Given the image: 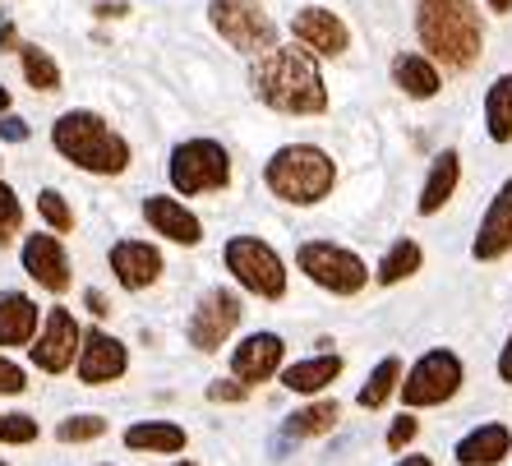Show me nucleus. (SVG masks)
<instances>
[{"label": "nucleus", "instance_id": "nucleus-1", "mask_svg": "<svg viewBox=\"0 0 512 466\" xmlns=\"http://www.w3.org/2000/svg\"><path fill=\"white\" fill-rule=\"evenodd\" d=\"M250 88L263 107L282 116H323L328 111V84L319 60L305 47H268L250 65Z\"/></svg>", "mask_w": 512, "mask_h": 466}, {"label": "nucleus", "instance_id": "nucleus-2", "mask_svg": "<svg viewBox=\"0 0 512 466\" xmlns=\"http://www.w3.org/2000/svg\"><path fill=\"white\" fill-rule=\"evenodd\" d=\"M416 37L429 60H439L448 70H471L485 51V19L471 0H420Z\"/></svg>", "mask_w": 512, "mask_h": 466}, {"label": "nucleus", "instance_id": "nucleus-3", "mask_svg": "<svg viewBox=\"0 0 512 466\" xmlns=\"http://www.w3.org/2000/svg\"><path fill=\"white\" fill-rule=\"evenodd\" d=\"M51 144L65 162H74L79 171H93V176H120L130 167V144L97 111H65L51 130Z\"/></svg>", "mask_w": 512, "mask_h": 466}, {"label": "nucleus", "instance_id": "nucleus-4", "mask_svg": "<svg viewBox=\"0 0 512 466\" xmlns=\"http://www.w3.org/2000/svg\"><path fill=\"white\" fill-rule=\"evenodd\" d=\"M263 185L282 199V204H296V208H314L323 204L337 185V167L333 157L323 153L314 144H286L268 157L263 167Z\"/></svg>", "mask_w": 512, "mask_h": 466}, {"label": "nucleus", "instance_id": "nucleus-5", "mask_svg": "<svg viewBox=\"0 0 512 466\" xmlns=\"http://www.w3.org/2000/svg\"><path fill=\"white\" fill-rule=\"evenodd\" d=\"M462 383H466L462 356L448 351V347H434L406 370V379L397 383V393H402V402L411 411L416 407H443V402H453V397L462 393Z\"/></svg>", "mask_w": 512, "mask_h": 466}, {"label": "nucleus", "instance_id": "nucleus-6", "mask_svg": "<svg viewBox=\"0 0 512 466\" xmlns=\"http://www.w3.org/2000/svg\"><path fill=\"white\" fill-rule=\"evenodd\" d=\"M222 259H227V273L236 277L250 296H259V300H282L286 296V263L268 240L231 236L227 250H222Z\"/></svg>", "mask_w": 512, "mask_h": 466}, {"label": "nucleus", "instance_id": "nucleus-7", "mask_svg": "<svg viewBox=\"0 0 512 466\" xmlns=\"http://www.w3.org/2000/svg\"><path fill=\"white\" fill-rule=\"evenodd\" d=\"M296 263L314 287L333 291V296H360L365 282H370L365 259L356 250H346V245H333V240H305L296 250Z\"/></svg>", "mask_w": 512, "mask_h": 466}, {"label": "nucleus", "instance_id": "nucleus-8", "mask_svg": "<svg viewBox=\"0 0 512 466\" xmlns=\"http://www.w3.org/2000/svg\"><path fill=\"white\" fill-rule=\"evenodd\" d=\"M167 176L176 185V194H213L227 190L231 180V153L217 139H185L171 148Z\"/></svg>", "mask_w": 512, "mask_h": 466}, {"label": "nucleus", "instance_id": "nucleus-9", "mask_svg": "<svg viewBox=\"0 0 512 466\" xmlns=\"http://www.w3.org/2000/svg\"><path fill=\"white\" fill-rule=\"evenodd\" d=\"M208 19L222 33V42H231L245 56H263L268 47H277V24L268 19L263 0H208Z\"/></svg>", "mask_w": 512, "mask_h": 466}, {"label": "nucleus", "instance_id": "nucleus-10", "mask_svg": "<svg viewBox=\"0 0 512 466\" xmlns=\"http://www.w3.org/2000/svg\"><path fill=\"white\" fill-rule=\"evenodd\" d=\"M240 314H245V305H240L236 291H227V287L203 291V300L194 305L190 323H185V333H190V347H194V351H217L231 333H236Z\"/></svg>", "mask_w": 512, "mask_h": 466}, {"label": "nucleus", "instance_id": "nucleus-11", "mask_svg": "<svg viewBox=\"0 0 512 466\" xmlns=\"http://www.w3.org/2000/svg\"><path fill=\"white\" fill-rule=\"evenodd\" d=\"M79 342H84V328L74 323V314L65 305H51L47 323H42L37 342L28 347V356H33V365L42 374H65L74 365V356H79Z\"/></svg>", "mask_w": 512, "mask_h": 466}, {"label": "nucleus", "instance_id": "nucleus-12", "mask_svg": "<svg viewBox=\"0 0 512 466\" xmlns=\"http://www.w3.org/2000/svg\"><path fill=\"white\" fill-rule=\"evenodd\" d=\"M291 37L296 47H305L310 56H342L351 47V28L342 24V14H333L328 5H305L291 19Z\"/></svg>", "mask_w": 512, "mask_h": 466}, {"label": "nucleus", "instance_id": "nucleus-13", "mask_svg": "<svg viewBox=\"0 0 512 466\" xmlns=\"http://www.w3.org/2000/svg\"><path fill=\"white\" fill-rule=\"evenodd\" d=\"M508 250H512V180H503L499 194L489 199L485 217H480V231H476V240H471V254H476L480 263H494Z\"/></svg>", "mask_w": 512, "mask_h": 466}, {"label": "nucleus", "instance_id": "nucleus-14", "mask_svg": "<svg viewBox=\"0 0 512 466\" xmlns=\"http://www.w3.org/2000/svg\"><path fill=\"white\" fill-rule=\"evenodd\" d=\"M286 342L277 333H250L240 337V347L231 351V374L240 383H268L277 370H282Z\"/></svg>", "mask_w": 512, "mask_h": 466}, {"label": "nucleus", "instance_id": "nucleus-15", "mask_svg": "<svg viewBox=\"0 0 512 466\" xmlns=\"http://www.w3.org/2000/svg\"><path fill=\"white\" fill-rule=\"evenodd\" d=\"M125 365H130V356H125V347H120L111 333H102V328L84 333V342H79V379H84L88 388L116 383L120 374H125Z\"/></svg>", "mask_w": 512, "mask_h": 466}, {"label": "nucleus", "instance_id": "nucleus-16", "mask_svg": "<svg viewBox=\"0 0 512 466\" xmlns=\"http://www.w3.org/2000/svg\"><path fill=\"white\" fill-rule=\"evenodd\" d=\"M24 273L33 277L37 287L47 291H70V254L56 236H28L24 240Z\"/></svg>", "mask_w": 512, "mask_h": 466}, {"label": "nucleus", "instance_id": "nucleus-17", "mask_svg": "<svg viewBox=\"0 0 512 466\" xmlns=\"http://www.w3.org/2000/svg\"><path fill=\"white\" fill-rule=\"evenodd\" d=\"M111 273L125 291H143L162 277V254L148 240H116L111 245Z\"/></svg>", "mask_w": 512, "mask_h": 466}, {"label": "nucleus", "instance_id": "nucleus-18", "mask_svg": "<svg viewBox=\"0 0 512 466\" xmlns=\"http://www.w3.org/2000/svg\"><path fill=\"white\" fill-rule=\"evenodd\" d=\"M143 217H148V227L157 236L176 240V245H199L203 240V222L180 199H167V194H148L143 199Z\"/></svg>", "mask_w": 512, "mask_h": 466}, {"label": "nucleus", "instance_id": "nucleus-19", "mask_svg": "<svg viewBox=\"0 0 512 466\" xmlns=\"http://www.w3.org/2000/svg\"><path fill=\"white\" fill-rule=\"evenodd\" d=\"M457 185H462V157H457V148H443V153L429 162V176H425V185H420L416 213L420 217H434L457 194Z\"/></svg>", "mask_w": 512, "mask_h": 466}, {"label": "nucleus", "instance_id": "nucleus-20", "mask_svg": "<svg viewBox=\"0 0 512 466\" xmlns=\"http://www.w3.org/2000/svg\"><path fill=\"white\" fill-rule=\"evenodd\" d=\"M503 457H512V430L503 420L476 425V430L457 443V466H499Z\"/></svg>", "mask_w": 512, "mask_h": 466}, {"label": "nucleus", "instance_id": "nucleus-21", "mask_svg": "<svg viewBox=\"0 0 512 466\" xmlns=\"http://www.w3.org/2000/svg\"><path fill=\"white\" fill-rule=\"evenodd\" d=\"M393 84L402 88L406 97L429 102V97H439L443 79H439V65H434L425 51H402V56H393Z\"/></svg>", "mask_w": 512, "mask_h": 466}, {"label": "nucleus", "instance_id": "nucleus-22", "mask_svg": "<svg viewBox=\"0 0 512 466\" xmlns=\"http://www.w3.org/2000/svg\"><path fill=\"white\" fill-rule=\"evenodd\" d=\"M37 337V305L24 291H0V347H24Z\"/></svg>", "mask_w": 512, "mask_h": 466}, {"label": "nucleus", "instance_id": "nucleus-23", "mask_svg": "<svg viewBox=\"0 0 512 466\" xmlns=\"http://www.w3.org/2000/svg\"><path fill=\"white\" fill-rule=\"evenodd\" d=\"M342 374V356H333V351H323V356H310V360H296V365H286L282 370V388H291V393H323L328 383Z\"/></svg>", "mask_w": 512, "mask_h": 466}, {"label": "nucleus", "instance_id": "nucleus-24", "mask_svg": "<svg viewBox=\"0 0 512 466\" xmlns=\"http://www.w3.org/2000/svg\"><path fill=\"white\" fill-rule=\"evenodd\" d=\"M337 416H342V407H337L333 397H319V402H310V407L291 411V416L282 420V443H296V439H314V434H328L337 425Z\"/></svg>", "mask_w": 512, "mask_h": 466}, {"label": "nucleus", "instance_id": "nucleus-25", "mask_svg": "<svg viewBox=\"0 0 512 466\" xmlns=\"http://www.w3.org/2000/svg\"><path fill=\"white\" fill-rule=\"evenodd\" d=\"M125 443H130L134 453H180L185 448V430H180L176 420H134L130 430H125Z\"/></svg>", "mask_w": 512, "mask_h": 466}, {"label": "nucleus", "instance_id": "nucleus-26", "mask_svg": "<svg viewBox=\"0 0 512 466\" xmlns=\"http://www.w3.org/2000/svg\"><path fill=\"white\" fill-rule=\"evenodd\" d=\"M485 130L494 144H512V74H499L485 93Z\"/></svg>", "mask_w": 512, "mask_h": 466}, {"label": "nucleus", "instance_id": "nucleus-27", "mask_svg": "<svg viewBox=\"0 0 512 466\" xmlns=\"http://www.w3.org/2000/svg\"><path fill=\"white\" fill-rule=\"evenodd\" d=\"M420 263H425L420 245L402 236V240H393V245H388V254L379 259V273H374V282H379V287H397V282H406V277L420 273Z\"/></svg>", "mask_w": 512, "mask_h": 466}, {"label": "nucleus", "instance_id": "nucleus-28", "mask_svg": "<svg viewBox=\"0 0 512 466\" xmlns=\"http://www.w3.org/2000/svg\"><path fill=\"white\" fill-rule=\"evenodd\" d=\"M397 383H402V360H397V356H383L379 365H374V374L365 379V388L356 393V402L365 411H379L383 402L397 393Z\"/></svg>", "mask_w": 512, "mask_h": 466}, {"label": "nucleus", "instance_id": "nucleus-29", "mask_svg": "<svg viewBox=\"0 0 512 466\" xmlns=\"http://www.w3.org/2000/svg\"><path fill=\"white\" fill-rule=\"evenodd\" d=\"M19 60H24V79L33 88H42V93H56L60 88V70H56V60H51V51L19 47Z\"/></svg>", "mask_w": 512, "mask_h": 466}, {"label": "nucleus", "instance_id": "nucleus-30", "mask_svg": "<svg viewBox=\"0 0 512 466\" xmlns=\"http://www.w3.org/2000/svg\"><path fill=\"white\" fill-rule=\"evenodd\" d=\"M60 443H88V439H102L107 434V420L102 416H70L60 420Z\"/></svg>", "mask_w": 512, "mask_h": 466}, {"label": "nucleus", "instance_id": "nucleus-31", "mask_svg": "<svg viewBox=\"0 0 512 466\" xmlns=\"http://www.w3.org/2000/svg\"><path fill=\"white\" fill-rule=\"evenodd\" d=\"M37 213L51 222V231H70L74 227V213H70V204H65V194H60V190H42V194H37Z\"/></svg>", "mask_w": 512, "mask_h": 466}, {"label": "nucleus", "instance_id": "nucleus-32", "mask_svg": "<svg viewBox=\"0 0 512 466\" xmlns=\"http://www.w3.org/2000/svg\"><path fill=\"white\" fill-rule=\"evenodd\" d=\"M37 439V420L24 416V411H10L0 416V443H33Z\"/></svg>", "mask_w": 512, "mask_h": 466}, {"label": "nucleus", "instance_id": "nucleus-33", "mask_svg": "<svg viewBox=\"0 0 512 466\" xmlns=\"http://www.w3.org/2000/svg\"><path fill=\"white\" fill-rule=\"evenodd\" d=\"M19 222H24V208H19V199H14V190L0 180V245L19 231Z\"/></svg>", "mask_w": 512, "mask_h": 466}, {"label": "nucleus", "instance_id": "nucleus-34", "mask_svg": "<svg viewBox=\"0 0 512 466\" xmlns=\"http://www.w3.org/2000/svg\"><path fill=\"white\" fill-rule=\"evenodd\" d=\"M416 434H420V420L411 416V411H402V416L388 425V448H393V453H402V448L416 439Z\"/></svg>", "mask_w": 512, "mask_h": 466}, {"label": "nucleus", "instance_id": "nucleus-35", "mask_svg": "<svg viewBox=\"0 0 512 466\" xmlns=\"http://www.w3.org/2000/svg\"><path fill=\"white\" fill-rule=\"evenodd\" d=\"M245 397H250V383H240V379L208 383V402H245Z\"/></svg>", "mask_w": 512, "mask_h": 466}, {"label": "nucleus", "instance_id": "nucleus-36", "mask_svg": "<svg viewBox=\"0 0 512 466\" xmlns=\"http://www.w3.org/2000/svg\"><path fill=\"white\" fill-rule=\"evenodd\" d=\"M28 383H24V370L14 365V360L0 356V397H14V393H24Z\"/></svg>", "mask_w": 512, "mask_h": 466}, {"label": "nucleus", "instance_id": "nucleus-37", "mask_svg": "<svg viewBox=\"0 0 512 466\" xmlns=\"http://www.w3.org/2000/svg\"><path fill=\"white\" fill-rule=\"evenodd\" d=\"M0 139H10V144H24V139H28V120H24V116H0Z\"/></svg>", "mask_w": 512, "mask_h": 466}, {"label": "nucleus", "instance_id": "nucleus-38", "mask_svg": "<svg viewBox=\"0 0 512 466\" xmlns=\"http://www.w3.org/2000/svg\"><path fill=\"white\" fill-rule=\"evenodd\" d=\"M499 379L512 383V333H508V342H503V351H499Z\"/></svg>", "mask_w": 512, "mask_h": 466}, {"label": "nucleus", "instance_id": "nucleus-39", "mask_svg": "<svg viewBox=\"0 0 512 466\" xmlns=\"http://www.w3.org/2000/svg\"><path fill=\"white\" fill-rule=\"evenodd\" d=\"M84 300H88V310H93L97 314V319H107V300H102V291H84Z\"/></svg>", "mask_w": 512, "mask_h": 466}, {"label": "nucleus", "instance_id": "nucleus-40", "mask_svg": "<svg viewBox=\"0 0 512 466\" xmlns=\"http://www.w3.org/2000/svg\"><path fill=\"white\" fill-rule=\"evenodd\" d=\"M0 47H14V24L10 19H0Z\"/></svg>", "mask_w": 512, "mask_h": 466}, {"label": "nucleus", "instance_id": "nucleus-41", "mask_svg": "<svg viewBox=\"0 0 512 466\" xmlns=\"http://www.w3.org/2000/svg\"><path fill=\"white\" fill-rule=\"evenodd\" d=\"M485 5H489L494 14H508V10H512V0H485Z\"/></svg>", "mask_w": 512, "mask_h": 466}, {"label": "nucleus", "instance_id": "nucleus-42", "mask_svg": "<svg viewBox=\"0 0 512 466\" xmlns=\"http://www.w3.org/2000/svg\"><path fill=\"white\" fill-rule=\"evenodd\" d=\"M397 466H434V462H429V457H402Z\"/></svg>", "mask_w": 512, "mask_h": 466}, {"label": "nucleus", "instance_id": "nucleus-43", "mask_svg": "<svg viewBox=\"0 0 512 466\" xmlns=\"http://www.w3.org/2000/svg\"><path fill=\"white\" fill-rule=\"evenodd\" d=\"M5 111H10V88L0 84V116H5Z\"/></svg>", "mask_w": 512, "mask_h": 466}, {"label": "nucleus", "instance_id": "nucleus-44", "mask_svg": "<svg viewBox=\"0 0 512 466\" xmlns=\"http://www.w3.org/2000/svg\"><path fill=\"white\" fill-rule=\"evenodd\" d=\"M176 466H199V462H176Z\"/></svg>", "mask_w": 512, "mask_h": 466}, {"label": "nucleus", "instance_id": "nucleus-45", "mask_svg": "<svg viewBox=\"0 0 512 466\" xmlns=\"http://www.w3.org/2000/svg\"><path fill=\"white\" fill-rule=\"evenodd\" d=\"M0 466H10V462H0Z\"/></svg>", "mask_w": 512, "mask_h": 466}]
</instances>
